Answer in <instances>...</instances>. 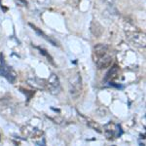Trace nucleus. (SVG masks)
<instances>
[{
    "mask_svg": "<svg viewBox=\"0 0 146 146\" xmlns=\"http://www.w3.org/2000/svg\"><path fill=\"white\" fill-rule=\"evenodd\" d=\"M16 3L20 6H27V0H15Z\"/></svg>",
    "mask_w": 146,
    "mask_h": 146,
    "instance_id": "nucleus-9",
    "label": "nucleus"
},
{
    "mask_svg": "<svg viewBox=\"0 0 146 146\" xmlns=\"http://www.w3.org/2000/svg\"><path fill=\"white\" fill-rule=\"evenodd\" d=\"M104 133L109 139L113 137H118L122 135L121 127L114 123H109L104 126Z\"/></svg>",
    "mask_w": 146,
    "mask_h": 146,
    "instance_id": "nucleus-5",
    "label": "nucleus"
},
{
    "mask_svg": "<svg viewBox=\"0 0 146 146\" xmlns=\"http://www.w3.org/2000/svg\"><path fill=\"white\" fill-rule=\"evenodd\" d=\"M105 1H106L107 3H109V4H112V3H114L115 0H105Z\"/></svg>",
    "mask_w": 146,
    "mask_h": 146,
    "instance_id": "nucleus-10",
    "label": "nucleus"
},
{
    "mask_svg": "<svg viewBox=\"0 0 146 146\" xmlns=\"http://www.w3.org/2000/svg\"><path fill=\"white\" fill-rule=\"evenodd\" d=\"M29 25H30V27H31L32 28H33V29L35 30V31L37 32V33H38V34L40 35V36H42V37H43V38H45V39L47 40V41H49V42H50V43H52L54 46H58V42L55 41V40H54L53 38H51V37H49L48 35H46L45 33H44L43 31H41V30H40V29H38V28H37L36 27H35V25H31V23H29Z\"/></svg>",
    "mask_w": 146,
    "mask_h": 146,
    "instance_id": "nucleus-7",
    "label": "nucleus"
},
{
    "mask_svg": "<svg viewBox=\"0 0 146 146\" xmlns=\"http://www.w3.org/2000/svg\"><path fill=\"white\" fill-rule=\"evenodd\" d=\"M95 62L98 68H106L112 62V54L106 45L100 44L95 47Z\"/></svg>",
    "mask_w": 146,
    "mask_h": 146,
    "instance_id": "nucleus-1",
    "label": "nucleus"
},
{
    "mask_svg": "<svg viewBox=\"0 0 146 146\" xmlns=\"http://www.w3.org/2000/svg\"><path fill=\"white\" fill-rule=\"evenodd\" d=\"M47 86H48V90L51 94L53 95H58V93L62 90L60 88V79L56 76V74H52L50 76V78L48 79V83H47Z\"/></svg>",
    "mask_w": 146,
    "mask_h": 146,
    "instance_id": "nucleus-6",
    "label": "nucleus"
},
{
    "mask_svg": "<svg viewBox=\"0 0 146 146\" xmlns=\"http://www.w3.org/2000/svg\"><path fill=\"white\" fill-rule=\"evenodd\" d=\"M0 75L8 80L9 82L13 83L14 81L17 78V74L11 68V66H9L7 63L4 62L3 56H1V62H0Z\"/></svg>",
    "mask_w": 146,
    "mask_h": 146,
    "instance_id": "nucleus-3",
    "label": "nucleus"
},
{
    "mask_svg": "<svg viewBox=\"0 0 146 146\" xmlns=\"http://www.w3.org/2000/svg\"><path fill=\"white\" fill-rule=\"evenodd\" d=\"M82 92V79L79 74H76L69 81V94L72 98H76Z\"/></svg>",
    "mask_w": 146,
    "mask_h": 146,
    "instance_id": "nucleus-2",
    "label": "nucleus"
},
{
    "mask_svg": "<svg viewBox=\"0 0 146 146\" xmlns=\"http://www.w3.org/2000/svg\"><path fill=\"white\" fill-rule=\"evenodd\" d=\"M117 72H118V66H117V65H114V66L107 72L106 76H105V81H107V80H110V81H111L112 79H114L115 77H116Z\"/></svg>",
    "mask_w": 146,
    "mask_h": 146,
    "instance_id": "nucleus-8",
    "label": "nucleus"
},
{
    "mask_svg": "<svg viewBox=\"0 0 146 146\" xmlns=\"http://www.w3.org/2000/svg\"><path fill=\"white\" fill-rule=\"evenodd\" d=\"M127 37L129 40L133 45H135L136 47H145V36L144 34L140 33V32H136V31H131L127 33Z\"/></svg>",
    "mask_w": 146,
    "mask_h": 146,
    "instance_id": "nucleus-4",
    "label": "nucleus"
}]
</instances>
